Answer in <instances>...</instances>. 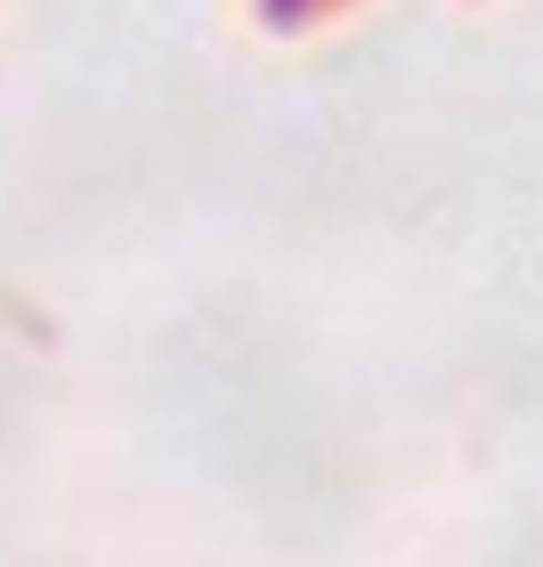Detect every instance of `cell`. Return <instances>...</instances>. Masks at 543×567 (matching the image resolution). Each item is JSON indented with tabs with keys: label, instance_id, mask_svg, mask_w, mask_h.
Returning a JSON list of instances; mask_svg holds the SVG:
<instances>
[]
</instances>
